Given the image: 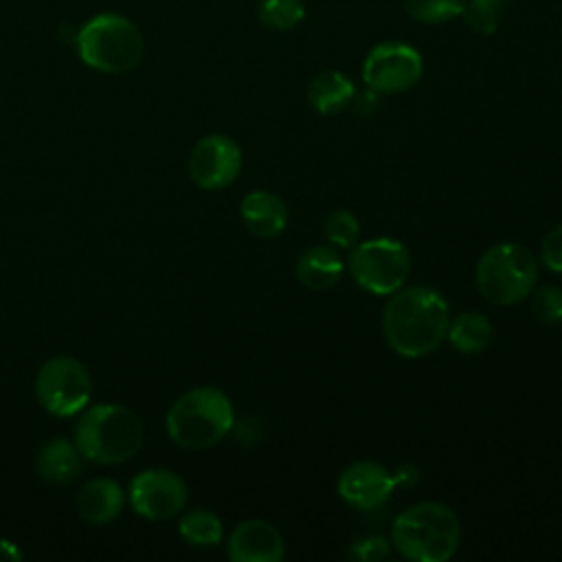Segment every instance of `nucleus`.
Instances as JSON below:
<instances>
[{
    "mask_svg": "<svg viewBox=\"0 0 562 562\" xmlns=\"http://www.w3.org/2000/svg\"><path fill=\"white\" fill-rule=\"evenodd\" d=\"M450 307L426 285H402L382 310V334L391 351L402 358H424L446 340Z\"/></svg>",
    "mask_w": 562,
    "mask_h": 562,
    "instance_id": "nucleus-1",
    "label": "nucleus"
},
{
    "mask_svg": "<svg viewBox=\"0 0 562 562\" xmlns=\"http://www.w3.org/2000/svg\"><path fill=\"white\" fill-rule=\"evenodd\" d=\"M459 542V518L439 501L415 503L391 525V547L413 562H446L457 553Z\"/></svg>",
    "mask_w": 562,
    "mask_h": 562,
    "instance_id": "nucleus-2",
    "label": "nucleus"
},
{
    "mask_svg": "<svg viewBox=\"0 0 562 562\" xmlns=\"http://www.w3.org/2000/svg\"><path fill=\"white\" fill-rule=\"evenodd\" d=\"M143 424L123 404L103 402L83 408L75 426V443L83 459L92 463H123L143 446Z\"/></svg>",
    "mask_w": 562,
    "mask_h": 562,
    "instance_id": "nucleus-3",
    "label": "nucleus"
},
{
    "mask_svg": "<svg viewBox=\"0 0 562 562\" xmlns=\"http://www.w3.org/2000/svg\"><path fill=\"white\" fill-rule=\"evenodd\" d=\"M233 424V404L217 386H195L182 393L165 417L169 439L187 450H204L220 443Z\"/></svg>",
    "mask_w": 562,
    "mask_h": 562,
    "instance_id": "nucleus-4",
    "label": "nucleus"
},
{
    "mask_svg": "<svg viewBox=\"0 0 562 562\" xmlns=\"http://www.w3.org/2000/svg\"><path fill=\"white\" fill-rule=\"evenodd\" d=\"M79 59L99 72L121 75L138 66L145 42L138 26L119 13H99L77 33Z\"/></svg>",
    "mask_w": 562,
    "mask_h": 562,
    "instance_id": "nucleus-5",
    "label": "nucleus"
},
{
    "mask_svg": "<svg viewBox=\"0 0 562 562\" xmlns=\"http://www.w3.org/2000/svg\"><path fill=\"white\" fill-rule=\"evenodd\" d=\"M474 281L483 299L490 303L514 305L533 292L538 263L533 252L522 244L501 241L479 257Z\"/></svg>",
    "mask_w": 562,
    "mask_h": 562,
    "instance_id": "nucleus-6",
    "label": "nucleus"
},
{
    "mask_svg": "<svg viewBox=\"0 0 562 562\" xmlns=\"http://www.w3.org/2000/svg\"><path fill=\"white\" fill-rule=\"evenodd\" d=\"M353 283L369 294L389 296L411 277L408 248L391 237H375L356 241L345 261Z\"/></svg>",
    "mask_w": 562,
    "mask_h": 562,
    "instance_id": "nucleus-7",
    "label": "nucleus"
},
{
    "mask_svg": "<svg viewBox=\"0 0 562 562\" xmlns=\"http://www.w3.org/2000/svg\"><path fill=\"white\" fill-rule=\"evenodd\" d=\"M33 391L46 413L55 417H72L90 402L92 375L77 358L55 356L40 367Z\"/></svg>",
    "mask_w": 562,
    "mask_h": 562,
    "instance_id": "nucleus-8",
    "label": "nucleus"
},
{
    "mask_svg": "<svg viewBox=\"0 0 562 562\" xmlns=\"http://www.w3.org/2000/svg\"><path fill=\"white\" fill-rule=\"evenodd\" d=\"M424 72L419 50L400 40L375 44L362 61V81L378 94H400L417 86Z\"/></svg>",
    "mask_w": 562,
    "mask_h": 562,
    "instance_id": "nucleus-9",
    "label": "nucleus"
},
{
    "mask_svg": "<svg viewBox=\"0 0 562 562\" xmlns=\"http://www.w3.org/2000/svg\"><path fill=\"white\" fill-rule=\"evenodd\" d=\"M130 505L147 520H169L182 514L189 490L180 474L167 468L138 472L130 483Z\"/></svg>",
    "mask_w": 562,
    "mask_h": 562,
    "instance_id": "nucleus-10",
    "label": "nucleus"
},
{
    "mask_svg": "<svg viewBox=\"0 0 562 562\" xmlns=\"http://www.w3.org/2000/svg\"><path fill=\"white\" fill-rule=\"evenodd\" d=\"M187 169L200 189H226L241 171V147L226 134L202 136L189 154Z\"/></svg>",
    "mask_w": 562,
    "mask_h": 562,
    "instance_id": "nucleus-11",
    "label": "nucleus"
},
{
    "mask_svg": "<svg viewBox=\"0 0 562 562\" xmlns=\"http://www.w3.org/2000/svg\"><path fill=\"white\" fill-rule=\"evenodd\" d=\"M395 485L397 483L391 470H386L378 461L362 459L353 461L340 472L336 481V492L349 507L371 512L382 507L391 498Z\"/></svg>",
    "mask_w": 562,
    "mask_h": 562,
    "instance_id": "nucleus-12",
    "label": "nucleus"
},
{
    "mask_svg": "<svg viewBox=\"0 0 562 562\" xmlns=\"http://www.w3.org/2000/svg\"><path fill=\"white\" fill-rule=\"evenodd\" d=\"M226 553L233 562H281L285 542L279 529L268 520L248 518L231 531Z\"/></svg>",
    "mask_w": 562,
    "mask_h": 562,
    "instance_id": "nucleus-13",
    "label": "nucleus"
},
{
    "mask_svg": "<svg viewBox=\"0 0 562 562\" xmlns=\"http://www.w3.org/2000/svg\"><path fill=\"white\" fill-rule=\"evenodd\" d=\"M125 505L123 487L114 479H92L83 483L75 496V509L81 520L90 525H108L112 522Z\"/></svg>",
    "mask_w": 562,
    "mask_h": 562,
    "instance_id": "nucleus-14",
    "label": "nucleus"
},
{
    "mask_svg": "<svg viewBox=\"0 0 562 562\" xmlns=\"http://www.w3.org/2000/svg\"><path fill=\"white\" fill-rule=\"evenodd\" d=\"M239 213H241V222L246 224V228L261 239L281 235L288 224L285 202L279 195H274L270 191H261V189L244 195V200L239 204Z\"/></svg>",
    "mask_w": 562,
    "mask_h": 562,
    "instance_id": "nucleus-15",
    "label": "nucleus"
},
{
    "mask_svg": "<svg viewBox=\"0 0 562 562\" xmlns=\"http://www.w3.org/2000/svg\"><path fill=\"white\" fill-rule=\"evenodd\" d=\"M345 272V261L336 248L316 244L305 248L296 259L299 281L316 292L334 288Z\"/></svg>",
    "mask_w": 562,
    "mask_h": 562,
    "instance_id": "nucleus-16",
    "label": "nucleus"
},
{
    "mask_svg": "<svg viewBox=\"0 0 562 562\" xmlns=\"http://www.w3.org/2000/svg\"><path fill=\"white\" fill-rule=\"evenodd\" d=\"M81 465H83V457H81L77 443L66 437L48 439L35 457L37 474L44 481L57 483V485L75 481L81 472Z\"/></svg>",
    "mask_w": 562,
    "mask_h": 562,
    "instance_id": "nucleus-17",
    "label": "nucleus"
},
{
    "mask_svg": "<svg viewBox=\"0 0 562 562\" xmlns=\"http://www.w3.org/2000/svg\"><path fill=\"white\" fill-rule=\"evenodd\" d=\"M353 81L340 70H323L307 86V101L323 116H334L347 110L353 101Z\"/></svg>",
    "mask_w": 562,
    "mask_h": 562,
    "instance_id": "nucleus-18",
    "label": "nucleus"
},
{
    "mask_svg": "<svg viewBox=\"0 0 562 562\" xmlns=\"http://www.w3.org/2000/svg\"><path fill=\"white\" fill-rule=\"evenodd\" d=\"M492 323L487 321V316H483L481 312H461L457 316L450 318L448 323V342L459 351V353H481L487 349V345L492 342Z\"/></svg>",
    "mask_w": 562,
    "mask_h": 562,
    "instance_id": "nucleus-19",
    "label": "nucleus"
},
{
    "mask_svg": "<svg viewBox=\"0 0 562 562\" xmlns=\"http://www.w3.org/2000/svg\"><path fill=\"white\" fill-rule=\"evenodd\" d=\"M178 533L191 547H215L224 538V525L215 512L195 507L180 516Z\"/></svg>",
    "mask_w": 562,
    "mask_h": 562,
    "instance_id": "nucleus-20",
    "label": "nucleus"
},
{
    "mask_svg": "<svg viewBox=\"0 0 562 562\" xmlns=\"http://www.w3.org/2000/svg\"><path fill=\"white\" fill-rule=\"evenodd\" d=\"M259 22L270 31H292L305 18L303 0H259Z\"/></svg>",
    "mask_w": 562,
    "mask_h": 562,
    "instance_id": "nucleus-21",
    "label": "nucleus"
},
{
    "mask_svg": "<svg viewBox=\"0 0 562 562\" xmlns=\"http://www.w3.org/2000/svg\"><path fill=\"white\" fill-rule=\"evenodd\" d=\"M404 11L419 24H443L461 18L468 0H402Z\"/></svg>",
    "mask_w": 562,
    "mask_h": 562,
    "instance_id": "nucleus-22",
    "label": "nucleus"
},
{
    "mask_svg": "<svg viewBox=\"0 0 562 562\" xmlns=\"http://www.w3.org/2000/svg\"><path fill=\"white\" fill-rule=\"evenodd\" d=\"M507 0H468L461 18L479 35H492L498 29Z\"/></svg>",
    "mask_w": 562,
    "mask_h": 562,
    "instance_id": "nucleus-23",
    "label": "nucleus"
},
{
    "mask_svg": "<svg viewBox=\"0 0 562 562\" xmlns=\"http://www.w3.org/2000/svg\"><path fill=\"white\" fill-rule=\"evenodd\" d=\"M323 233L336 248H351L360 237V222L351 211L334 209L323 222Z\"/></svg>",
    "mask_w": 562,
    "mask_h": 562,
    "instance_id": "nucleus-24",
    "label": "nucleus"
},
{
    "mask_svg": "<svg viewBox=\"0 0 562 562\" xmlns=\"http://www.w3.org/2000/svg\"><path fill=\"white\" fill-rule=\"evenodd\" d=\"M531 296V314L536 316V321L547 323V325H555L562 321V290L555 285H542V288H533Z\"/></svg>",
    "mask_w": 562,
    "mask_h": 562,
    "instance_id": "nucleus-25",
    "label": "nucleus"
},
{
    "mask_svg": "<svg viewBox=\"0 0 562 562\" xmlns=\"http://www.w3.org/2000/svg\"><path fill=\"white\" fill-rule=\"evenodd\" d=\"M391 542L382 536H367L351 544V558L360 562H380L389 555Z\"/></svg>",
    "mask_w": 562,
    "mask_h": 562,
    "instance_id": "nucleus-26",
    "label": "nucleus"
},
{
    "mask_svg": "<svg viewBox=\"0 0 562 562\" xmlns=\"http://www.w3.org/2000/svg\"><path fill=\"white\" fill-rule=\"evenodd\" d=\"M540 261L551 272H562V224L553 226L540 244Z\"/></svg>",
    "mask_w": 562,
    "mask_h": 562,
    "instance_id": "nucleus-27",
    "label": "nucleus"
},
{
    "mask_svg": "<svg viewBox=\"0 0 562 562\" xmlns=\"http://www.w3.org/2000/svg\"><path fill=\"white\" fill-rule=\"evenodd\" d=\"M380 97L382 94H378V92H373L371 88H367L364 86V90H356V94H353V101H351V105L349 108H353L358 114H362V116H367V114H373L375 110H378V105H380Z\"/></svg>",
    "mask_w": 562,
    "mask_h": 562,
    "instance_id": "nucleus-28",
    "label": "nucleus"
},
{
    "mask_svg": "<svg viewBox=\"0 0 562 562\" xmlns=\"http://www.w3.org/2000/svg\"><path fill=\"white\" fill-rule=\"evenodd\" d=\"M7 560H11V562L22 560V551L18 549L15 542H11L7 538H0V562H7Z\"/></svg>",
    "mask_w": 562,
    "mask_h": 562,
    "instance_id": "nucleus-29",
    "label": "nucleus"
},
{
    "mask_svg": "<svg viewBox=\"0 0 562 562\" xmlns=\"http://www.w3.org/2000/svg\"><path fill=\"white\" fill-rule=\"evenodd\" d=\"M397 485H413L417 481V470L413 465H402L397 472H393Z\"/></svg>",
    "mask_w": 562,
    "mask_h": 562,
    "instance_id": "nucleus-30",
    "label": "nucleus"
}]
</instances>
